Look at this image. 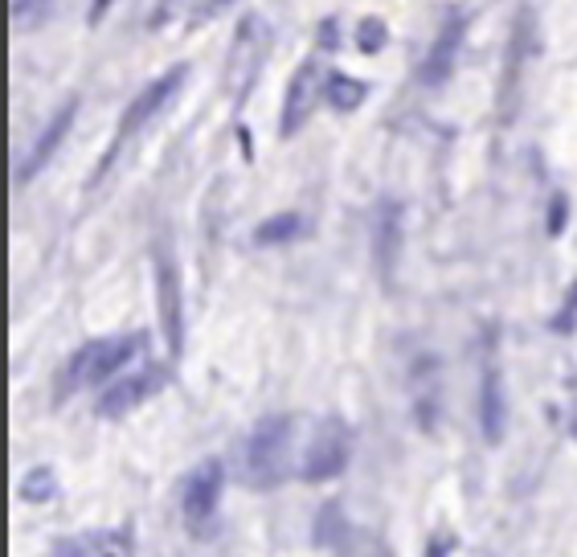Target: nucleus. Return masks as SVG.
Returning a JSON list of instances; mask_svg holds the SVG:
<instances>
[{
    "mask_svg": "<svg viewBox=\"0 0 577 557\" xmlns=\"http://www.w3.org/2000/svg\"><path fill=\"white\" fill-rule=\"evenodd\" d=\"M344 467H348V431L340 422H328L312 439V447H307L299 476H303V484H324V480H336Z\"/></svg>",
    "mask_w": 577,
    "mask_h": 557,
    "instance_id": "1a4fd4ad",
    "label": "nucleus"
},
{
    "mask_svg": "<svg viewBox=\"0 0 577 557\" xmlns=\"http://www.w3.org/2000/svg\"><path fill=\"white\" fill-rule=\"evenodd\" d=\"M479 431L487 447H500L508 435V385L500 369H483L479 381Z\"/></svg>",
    "mask_w": 577,
    "mask_h": 557,
    "instance_id": "f8f14e48",
    "label": "nucleus"
},
{
    "mask_svg": "<svg viewBox=\"0 0 577 557\" xmlns=\"http://www.w3.org/2000/svg\"><path fill=\"white\" fill-rule=\"evenodd\" d=\"M365 95H369V87H365L361 78H348V74H340V70L324 74V103H328L332 111H340V115L357 111V107L365 103Z\"/></svg>",
    "mask_w": 577,
    "mask_h": 557,
    "instance_id": "4468645a",
    "label": "nucleus"
},
{
    "mask_svg": "<svg viewBox=\"0 0 577 557\" xmlns=\"http://www.w3.org/2000/svg\"><path fill=\"white\" fill-rule=\"evenodd\" d=\"M238 144H242V156L254 160V148H250V132H246V127H238Z\"/></svg>",
    "mask_w": 577,
    "mask_h": 557,
    "instance_id": "a878e982",
    "label": "nucleus"
},
{
    "mask_svg": "<svg viewBox=\"0 0 577 557\" xmlns=\"http://www.w3.org/2000/svg\"><path fill=\"white\" fill-rule=\"evenodd\" d=\"M357 54H365V58H377L385 46H389V25L381 21V17H365V21H357Z\"/></svg>",
    "mask_w": 577,
    "mask_h": 557,
    "instance_id": "a211bd4d",
    "label": "nucleus"
},
{
    "mask_svg": "<svg viewBox=\"0 0 577 557\" xmlns=\"http://www.w3.org/2000/svg\"><path fill=\"white\" fill-rule=\"evenodd\" d=\"M230 5H234V0H201V5L189 13V21H193V25H205V21H213L217 13H226Z\"/></svg>",
    "mask_w": 577,
    "mask_h": 557,
    "instance_id": "412c9836",
    "label": "nucleus"
},
{
    "mask_svg": "<svg viewBox=\"0 0 577 557\" xmlns=\"http://www.w3.org/2000/svg\"><path fill=\"white\" fill-rule=\"evenodd\" d=\"M74 115H78V99H66V107L46 123V132L37 136V144L29 148V156L21 160V168H17V177H13V185L17 189H25L29 181H37L41 173L50 168V160L62 152V144H66V136H70V127H74Z\"/></svg>",
    "mask_w": 577,
    "mask_h": 557,
    "instance_id": "9d476101",
    "label": "nucleus"
},
{
    "mask_svg": "<svg viewBox=\"0 0 577 557\" xmlns=\"http://www.w3.org/2000/svg\"><path fill=\"white\" fill-rule=\"evenodd\" d=\"M295 418L291 414H266L246 439V476L254 488H279L287 480V455H291Z\"/></svg>",
    "mask_w": 577,
    "mask_h": 557,
    "instance_id": "f03ea898",
    "label": "nucleus"
},
{
    "mask_svg": "<svg viewBox=\"0 0 577 557\" xmlns=\"http://www.w3.org/2000/svg\"><path fill=\"white\" fill-rule=\"evenodd\" d=\"M160 390H164V369H160V365H148V369L127 373V377H111V381L103 385L99 402H95V414H99V418H123L127 410L144 406V402H148L152 394H160Z\"/></svg>",
    "mask_w": 577,
    "mask_h": 557,
    "instance_id": "20e7f679",
    "label": "nucleus"
},
{
    "mask_svg": "<svg viewBox=\"0 0 577 557\" xmlns=\"http://www.w3.org/2000/svg\"><path fill=\"white\" fill-rule=\"evenodd\" d=\"M320 46H324V54L340 50V21H336V17H324V25H320Z\"/></svg>",
    "mask_w": 577,
    "mask_h": 557,
    "instance_id": "4be33fe9",
    "label": "nucleus"
},
{
    "mask_svg": "<svg viewBox=\"0 0 577 557\" xmlns=\"http://www.w3.org/2000/svg\"><path fill=\"white\" fill-rule=\"evenodd\" d=\"M569 304H573V308H577V287H573V295H569Z\"/></svg>",
    "mask_w": 577,
    "mask_h": 557,
    "instance_id": "bb28decb",
    "label": "nucleus"
},
{
    "mask_svg": "<svg viewBox=\"0 0 577 557\" xmlns=\"http://www.w3.org/2000/svg\"><path fill=\"white\" fill-rule=\"evenodd\" d=\"M189 78V66H172L168 74H160L156 82H148V87L131 99V107L123 111V123H119V136H115V144L123 140V136H136L140 127L148 123V119H156L168 103H172V95L181 91V82Z\"/></svg>",
    "mask_w": 577,
    "mask_h": 557,
    "instance_id": "6e6552de",
    "label": "nucleus"
},
{
    "mask_svg": "<svg viewBox=\"0 0 577 557\" xmlns=\"http://www.w3.org/2000/svg\"><path fill=\"white\" fill-rule=\"evenodd\" d=\"M168 5H172V0H164L160 9H152V17H148V29H160V25H164V17H168Z\"/></svg>",
    "mask_w": 577,
    "mask_h": 557,
    "instance_id": "393cba45",
    "label": "nucleus"
},
{
    "mask_svg": "<svg viewBox=\"0 0 577 557\" xmlns=\"http://www.w3.org/2000/svg\"><path fill=\"white\" fill-rule=\"evenodd\" d=\"M54 496H58L54 467H29L25 480H21V500H29V504H50Z\"/></svg>",
    "mask_w": 577,
    "mask_h": 557,
    "instance_id": "f3484780",
    "label": "nucleus"
},
{
    "mask_svg": "<svg viewBox=\"0 0 577 557\" xmlns=\"http://www.w3.org/2000/svg\"><path fill=\"white\" fill-rule=\"evenodd\" d=\"M463 33H467L463 13H451L447 25H442L438 37L430 41V50H426V58L418 66V78H422L426 91H438V87H447V82H451L455 58H459V46H463Z\"/></svg>",
    "mask_w": 577,
    "mask_h": 557,
    "instance_id": "0eeeda50",
    "label": "nucleus"
},
{
    "mask_svg": "<svg viewBox=\"0 0 577 557\" xmlns=\"http://www.w3.org/2000/svg\"><path fill=\"white\" fill-rule=\"evenodd\" d=\"M221 488H226V467H221L217 459H205L201 467H193V476L185 480V500H181L189 529H205L217 517Z\"/></svg>",
    "mask_w": 577,
    "mask_h": 557,
    "instance_id": "423d86ee",
    "label": "nucleus"
},
{
    "mask_svg": "<svg viewBox=\"0 0 577 557\" xmlns=\"http://www.w3.org/2000/svg\"><path fill=\"white\" fill-rule=\"evenodd\" d=\"M312 541H316V549H328V553H348L352 549V525H348L344 508L336 500H328V504L316 508Z\"/></svg>",
    "mask_w": 577,
    "mask_h": 557,
    "instance_id": "ddd939ff",
    "label": "nucleus"
},
{
    "mask_svg": "<svg viewBox=\"0 0 577 557\" xmlns=\"http://www.w3.org/2000/svg\"><path fill=\"white\" fill-rule=\"evenodd\" d=\"M455 549H459V537H434L426 553H430V557H442V553H455Z\"/></svg>",
    "mask_w": 577,
    "mask_h": 557,
    "instance_id": "5701e85b",
    "label": "nucleus"
},
{
    "mask_svg": "<svg viewBox=\"0 0 577 557\" xmlns=\"http://www.w3.org/2000/svg\"><path fill=\"white\" fill-rule=\"evenodd\" d=\"M397 254H402V205L381 201L373 213V263H377V275L385 287L393 283Z\"/></svg>",
    "mask_w": 577,
    "mask_h": 557,
    "instance_id": "9b49d317",
    "label": "nucleus"
},
{
    "mask_svg": "<svg viewBox=\"0 0 577 557\" xmlns=\"http://www.w3.org/2000/svg\"><path fill=\"white\" fill-rule=\"evenodd\" d=\"M54 13V0H13V21L25 29V25H41Z\"/></svg>",
    "mask_w": 577,
    "mask_h": 557,
    "instance_id": "6ab92c4d",
    "label": "nucleus"
},
{
    "mask_svg": "<svg viewBox=\"0 0 577 557\" xmlns=\"http://www.w3.org/2000/svg\"><path fill=\"white\" fill-rule=\"evenodd\" d=\"M115 5V0H95V5H91V13H86V21H91V25H99L103 17H107V9Z\"/></svg>",
    "mask_w": 577,
    "mask_h": 557,
    "instance_id": "b1692460",
    "label": "nucleus"
},
{
    "mask_svg": "<svg viewBox=\"0 0 577 557\" xmlns=\"http://www.w3.org/2000/svg\"><path fill=\"white\" fill-rule=\"evenodd\" d=\"M131 529H115V533H91L86 541H58L54 553H131Z\"/></svg>",
    "mask_w": 577,
    "mask_h": 557,
    "instance_id": "2eb2a0df",
    "label": "nucleus"
},
{
    "mask_svg": "<svg viewBox=\"0 0 577 557\" xmlns=\"http://www.w3.org/2000/svg\"><path fill=\"white\" fill-rule=\"evenodd\" d=\"M152 275H156V316H160L168 357H181L185 353V287H181V267H176L168 246H156Z\"/></svg>",
    "mask_w": 577,
    "mask_h": 557,
    "instance_id": "7ed1b4c3",
    "label": "nucleus"
},
{
    "mask_svg": "<svg viewBox=\"0 0 577 557\" xmlns=\"http://www.w3.org/2000/svg\"><path fill=\"white\" fill-rule=\"evenodd\" d=\"M324 95V74H320V62L316 58H307L291 82H287V95H283V115H279V136L291 140L299 127L307 123V115H312L316 99Z\"/></svg>",
    "mask_w": 577,
    "mask_h": 557,
    "instance_id": "39448f33",
    "label": "nucleus"
},
{
    "mask_svg": "<svg viewBox=\"0 0 577 557\" xmlns=\"http://www.w3.org/2000/svg\"><path fill=\"white\" fill-rule=\"evenodd\" d=\"M299 234H303V218L287 209V213H275V218L258 222L254 242H258V246H283V242H295Z\"/></svg>",
    "mask_w": 577,
    "mask_h": 557,
    "instance_id": "dca6fc26",
    "label": "nucleus"
},
{
    "mask_svg": "<svg viewBox=\"0 0 577 557\" xmlns=\"http://www.w3.org/2000/svg\"><path fill=\"white\" fill-rule=\"evenodd\" d=\"M148 345V332H131V336H99L86 340L82 349H74V357L58 369V385H54V402H70L86 385H107L111 377H119V369H127Z\"/></svg>",
    "mask_w": 577,
    "mask_h": 557,
    "instance_id": "f257e3e1",
    "label": "nucleus"
},
{
    "mask_svg": "<svg viewBox=\"0 0 577 557\" xmlns=\"http://www.w3.org/2000/svg\"><path fill=\"white\" fill-rule=\"evenodd\" d=\"M565 226H569V197H565V193H553V197H549V218H545V230H549V238H561V234H565Z\"/></svg>",
    "mask_w": 577,
    "mask_h": 557,
    "instance_id": "aec40b11",
    "label": "nucleus"
}]
</instances>
